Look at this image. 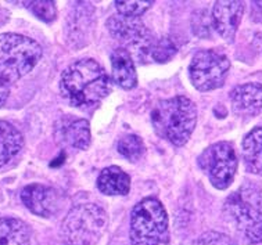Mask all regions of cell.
<instances>
[{"label":"cell","instance_id":"6da1fadb","mask_svg":"<svg viewBox=\"0 0 262 245\" xmlns=\"http://www.w3.org/2000/svg\"><path fill=\"white\" fill-rule=\"evenodd\" d=\"M113 82L104 68L92 58L74 62L62 72L60 92L66 101L76 108L99 104L110 95Z\"/></svg>","mask_w":262,"mask_h":245},{"label":"cell","instance_id":"7a4b0ae2","mask_svg":"<svg viewBox=\"0 0 262 245\" xmlns=\"http://www.w3.org/2000/svg\"><path fill=\"white\" fill-rule=\"evenodd\" d=\"M224 216L229 227L246 244L262 241V190L244 183L226 198Z\"/></svg>","mask_w":262,"mask_h":245},{"label":"cell","instance_id":"3957f363","mask_svg":"<svg viewBox=\"0 0 262 245\" xmlns=\"http://www.w3.org/2000/svg\"><path fill=\"white\" fill-rule=\"evenodd\" d=\"M151 123L158 136L172 146H185L197 123L195 104L186 96L161 100L151 111Z\"/></svg>","mask_w":262,"mask_h":245},{"label":"cell","instance_id":"277c9868","mask_svg":"<svg viewBox=\"0 0 262 245\" xmlns=\"http://www.w3.org/2000/svg\"><path fill=\"white\" fill-rule=\"evenodd\" d=\"M129 240L130 245L169 244L167 211L157 198H143L135 205L129 220Z\"/></svg>","mask_w":262,"mask_h":245},{"label":"cell","instance_id":"5b68a950","mask_svg":"<svg viewBox=\"0 0 262 245\" xmlns=\"http://www.w3.org/2000/svg\"><path fill=\"white\" fill-rule=\"evenodd\" d=\"M42 54L34 39L11 32L0 35V74L11 86L34 70Z\"/></svg>","mask_w":262,"mask_h":245},{"label":"cell","instance_id":"8992f818","mask_svg":"<svg viewBox=\"0 0 262 245\" xmlns=\"http://www.w3.org/2000/svg\"><path fill=\"white\" fill-rule=\"evenodd\" d=\"M107 220V213L97 204H79L64 217L60 233L67 245H97Z\"/></svg>","mask_w":262,"mask_h":245},{"label":"cell","instance_id":"52a82bcc","mask_svg":"<svg viewBox=\"0 0 262 245\" xmlns=\"http://www.w3.org/2000/svg\"><path fill=\"white\" fill-rule=\"evenodd\" d=\"M107 29L111 36L118 40L126 52L139 61L144 62L150 58L156 38L151 31L139 18H126L122 15H113L107 21Z\"/></svg>","mask_w":262,"mask_h":245},{"label":"cell","instance_id":"ba28073f","mask_svg":"<svg viewBox=\"0 0 262 245\" xmlns=\"http://www.w3.org/2000/svg\"><path fill=\"white\" fill-rule=\"evenodd\" d=\"M197 164L215 189L226 190L233 183L238 162L233 146L228 142H220L205 148Z\"/></svg>","mask_w":262,"mask_h":245},{"label":"cell","instance_id":"9c48e42d","mask_svg":"<svg viewBox=\"0 0 262 245\" xmlns=\"http://www.w3.org/2000/svg\"><path fill=\"white\" fill-rule=\"evenodd\" d=\"M230 70V61L218 50H200L193 56L189 65L191 85L200 92L220 89L224 86Z\"/></svg>","mask_w":262,"mask_h":245},{"label":"cell","instance_id":"30bf717a","mask_svg":"<svg viewBox=\"0 0 262 245\" xmlns=\"http://www.w3.org/2000/svg\"><path fill=\"white\" fill-rule=\"evenodd\" d=\"M21 201L29 211L42 217H52L60 208V195L45 184H28L21 191Z\"/></svg>","mask_w":262,"mask_h":245},{"label":"cell","instance_id":"8fae6325","mask_svg":"<svg viewBox=\"0 0 262 245\" xmlns=\"http://www.w3.org/2000/svg\"><path fill=\"white\" fill-rule=\"evenodd\" d=\"M244 11L243 2L221 0L215 2L212 7V27L221 38L233 42Z\"/></svg>","mask_w":262,"mask_h":245},{"label":"cell","instance_id":"7c38bea8","mask_svg":"<svg viewBox=\"0 0 262 245\" xmlns=\"http://www.w3.org/2000/svg\"><path fill=\"white\" fill-rule=\"evenodd\" d=\"M233 111L240 117H255L262 113V85L244 83L230 92Z\"/></svg>","mask_w":262,"mask_h":245},{"label":"cell","instance_id":"4fadbf2b","mask_svg":"<svg viewBox=\"0 0 262 245\" xmlns=\"http://www.w3.org/2000/svg\"><path fill=\"white\" fill-rule=\"evenodd\" d=\"M111 78L121 89L130 90L138 85V72L132 56L124 48L111 53Z\"/></svg>","mask_w":262,"mask_h":245},{"label":"cell","instance_id":"5bb4252c","mask_svg":"<svg viewBox=\"0 0 262 245\" xmlns=\"http://www.w3.org/2000/svg\"><path fill=\"white\" fill-rule=\"evenodd\" d=\"M58 137L66 146L76 150H86L92 142L89 122L86 119L64 118L61 126H58Z\"/></svg>","mask_w":262,"mask_h":245},{"label":"cell","instance_id":"9a60e30c","mask_svg":"<svg viewBox=\"0 0 262 245\" xmlns=\"http://www.w3.org/2000/svg\"><path fill=\"white\" fill-rule=\"evenodd\" d=\"M97 189L105 195H126L130 190V176L119 166H108L97 177Z\"/></svg>","mask_w":262,"mask_h":245},{"label":"cell","instance_id":"2e32d148","mask_svg":"<svg viewBox=\"0 0 262 245\" xmlns=\"http://www.w3.org/2000/svg\"><path fill=\"white\" fill-rule=\"evenodd\" d=\"M23 147L24 137L18 129L6 121H0V168L18 155Z\"/></svg>","mask_w":262,"mask_h":245},{"label":"cell","instance_id":"e0dca14e","mask_svg":"<svg viewBox=\"0 0 262 245\" xmlns=\"http://www.w3.org/2000/svg\"><path fill=\"white\" fill-rule=\"evenodd\" d=\"M242 154L248 172L262 176V127H255L246 135Z\"/></svg>","mask_w":262,"mask_h":245},{"label":"cell","instance_id":"ac0fdd59","mask_svg":"<svg viewBox=\"0 0 262 245\" xmlns=\"http://www.w3.org/2000/svg\"><path fill=\"white\" fill-rule=\"evenodd\" d=\"M32 233L25 221L14 217L0 219V245H31Z\"/></svg>","mask_w":262,"mask_h":245},{"label":"cell","instance_id":"d6986e66","mask_svg":"<svg viewBox=\"0 0 262 245\" xmlns=\"http://www.w3.org/2000/svg\"><path fill=\"white\" fill-rule=\"evenodd\" d=\"M117 150L125 160L136 162L143 157L146 148H144L143 140L139 136H136V135H125L124 137L119 139L118 144H117Z\"/></svg>","mask_w":262,"mask_h":245},{"label":"cell","instance_id":"ffe728a7","mask_svg":"<svg viewBox=\"0 0 262 245\" xmlns=\"http://www.w3.org/2000/svg\"><path fill=\"white\" fill-rule=\"evenodd\" d=\"M24 6L32 14L46 24H52L57 18V7L54 2L50 0H35V2H24Z\"/></svg>","mask_w":262,"mask_h":245},{"label":"cell","instance_id":"44dd1931","mask_svg":"<svg viewBox=\"0 0 262 245\" xmlns=\"http://www.w3.org/2000/svg\"><path fill=\"white\" fill-rule=\"evenodd\" d=\"M114 5L119 15L126 17V18H139L154 5V2L151 0H128V2H115Z\"/></svg>","mask_w":262,"mask_h":245},{"label":"cell","instance_id":"7402d4cb","mask_svg":"<svg viewBox=\"0 0 262 245\" xmlns=\"http://www.w3.org/2000/svg\"><path fill=\"white\" fill-rule=\"evenodd\" d=\"M175 54H177L175 43L172 42L169 38H160L156 39V42H154L150 58L152 61L164 64V62H168L169 60H172V57Z\"/></svg>","mask_w":262,"mask_h":245},{"label":"cell","instance_id":"603a6c76","mask_svg":"<svg viewBox=\"0 0 262 245\" xmlns=\"http://www.w3.org/2000/svg\"><path fill=\"white\" fill-rule=\"evenodd\" d=\"M193 245H236L234 241L226 234L218 233V231H207L201 234Z\"/></svg>","mask_w":262,"mask_h":245},{"label":"cell","instance_id":"cb8c5ba5","mask_svg":"<svg viewBox=\"0 0 262 245\" xmlns=\"http://www.w3.org/2000/svg\"><path fill=\"white\" fill-rule=\"evenodd\" d=\"M11 85L5 79V76L0 74V107H3L10 96Z\"/></svg>","mask_w":262,"mask_h":245},{"label":"cell","instance_id":"d4e9b609","mask_svg":"<svg viewBox=\"0 0 262 245\" xmlns=\"http://www.w3.org/2000/svg\"><path fill=\"white\" fill-rule=\"evenodd\" d=\"M255 5H258L259 7H262V2H255Z\"/></svg>","mask_w":262,"mask_h":245}]
</instances>
